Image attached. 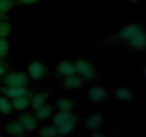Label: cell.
<instances>
[{"mask_svg": "<svg viewBox=\"0 0 146 137\" xmlns=\"http://www.w3.org/2000/svg\"><path fill=\"white\" fill-rule=\"evenodd\" d=\"M28 71L33 79L38 81L46 75L47 70L42 62L36 60L30 63L28 67Z\"/></svg>", "mask_w": 146, "mask_h": 137, "instance_id": "277c9868", "label": "cell"}, {"mask_svg": "<svg viewBox=\"0 0 146 137\" xmlns=\"http://www.w3.org/2000/svg\"><path fill=\"white\" fill-rule=\"evenodd\" d=\"M77 74L85 79L92 81L96 78V72L92 64L84 59H77L74 63Z\"/></svg>", "mask_w": 146, "mask_h": 137, "instance_id": "7a4b0ae2", "label": "cell"}, {"mask_svg": "<svg viewBox=\"0 0 146 137\" xmlns=\"http://www.w3.org/2000/svg\"><path fill=\"white\" fill-rule=\"evenodd\" d=\"M128 44L133 48L136 49H143L145 47L146 44V36L143 29L138 32L133 38L131 39L128 41Z\"/></svg>", "mask_w": 146, "mask_h": 137, "instance_id": "9a60e30c", "label": "cell"}, {"mask_svg": "<svg viewBox=\"0 0 146 137\" xmlns=\"http://www.w3.org/2000/svg\"><path fill=\"white\" fill-rule=\"evenodd\" d=\"M16 4H23V5H31V4H36L41 0H14Z\"/></svg>", "mask_w": 146, "mask_h": 137, "instance_id": "d4e9b609", "label": "cell"}, {"mask_svg": "<svg viewBox=\"0 0 146 137\" xmlns=\"http://www.w3.org/2000/svg\"><path fill=\"white\" fill-rule=\"evenodd\" d=\"M39 136L42 137H54L58 136L56 126H48L44 127L39 131Z\"/></svg>", "mask_w": 146, "mask_h": 137, "instance_id": "ffe728a7", "label": "cell"}, {"mask_svg": "<svg viewBox=\"0 0 146 137\" xmlns=\"http://www.w3.org/2000/svg\"><path fill=\"white\" fill-rule=\"evenodd\" d=\"M93 136H94L100 137V136H104V134H102L101 133H99V131H96V132L93 134Z\"/></svg>", "mask_w": 146, "mask_h": 137, "instance_id": "83f0119b", "label": "cell"}, {"mask_svg": "<svg viewBox=\"0 0 146 137\" xmlns=\"http://www.w3.org/2000/svg\"><path fill=\"white\" fill-rule=\"evenodd\" d=\"M53 106L50 104H44L35 111V117L37 120H44L52 114Z\"/></svg>", "mask_w": 146, "mask_h": 137, "instance_id": "e0dca14e", "label": "cell"}, {"mask_svg": "<svg viewBox=\"0 0 146 137\" xmlns=\"http://www.w3.org/2000/svg\"><path fill=\"white\" fill-rule=\"evenodd\" d=\"M15 4L14 0H0V12L7 14Z\"/></svg>", "mask_w": 146, "mask_h": 137, "instance_id": "603a6c76", "label": "cell"}, {"mask_svg": "<svg viewBox=\"0 0 146 137\" xmlns=\"http://www.w3.org/2000/svg\"><path fill=\"white\" fill-rule=\"evenodd\" d=\"M84 82L82 78L76 74L66 76L63 82V86L66 89H77L82 87Z\"/></svg>", "mask_w": 146, "mask_h": 137, "instance_id": "5bb4252c", "label": "cell"}, {"mask_svg": "<svg viewBox=\"0 0 146 137\" xmlns=\"http://www.w3.org/2000/svg\"><path fill=\"white\" fill-rule=\"evenodd\" d=\"M77 121V116L74 114L73 116L68 121H65L64 123L61 124V125L57 126L58 129V136H64L69 134L72 132L76 127Z\"/></svg>", "mask_w": 146, "mask_h": 137, "instance_id": "30bf717a", "label": "cell"}, {"mask_svg": "<svg viewBox=\"0 0 146 137\" xmlns=\"http://www.w3.org/2000/svg\"><path fill=\"white\" fill-rule=\"evenodd\" d=\"M0 92L5 96L11 98V99L21 96L31 94V91L27 89V87H15V86H4L0 87Z\"/></svg>", "mask_w": 146, "mask_h": 137, "instance_id": "5b68a950", "label": "cell"}, {"mask_svg": "<svg viewBox=\"0 0 146 137\" xmlns=\"http://www.w3.org/2000/svg\"><path fill=\"white\" fill-rule=\"evenodd\" d=\"M104 122V117L101 112H95L90 115L85 121V127L90 130H96L101 128Z\"/></svg>", "mask_w": 146, "mask_h": 137, "instance_id": "ba28073f", "label": "cell"}, {"mask_svg": "<svg viewBox=\"0 0 146 137\" xmlns=\"http://www.w3.org/2000/svg\"><path fill=\"white\" fill-rule=\"evenodd\" d=\"M56 105L59 111H71L74 106V102L71 98H60L57 101Z\"/></svg>", "mask_w": 146, "mask_h": 137, "instance_id": "d6986e66", "label": "cell"}, {"mask_svg": "<svg viewBox=\"0 0 146 137\" xmlns=\"http://www.w3.org/2000/svg\"><path fill=\"white\" fill-rule=\"evenodd\" d=\"M12 31V27L7 20L0 21V37L7 38Z\"/></svg>", "mask_w": 146, "mask_h": 137, "instance_id": "44dd1931", "label": "cell"}, {"mask_svg": "<svg viewBox=\"0 0 146 137\" xmlns=\"http://www.w3.org/2000/svg\"><path fill=\"white\" fill-rule=\"evenodd\" d=\"M128 1H130L131 2H132V3H133V4H135V3L138 2L139 0H128Z\"/></svg>", "mask_w": 146, "mask_h": 137, "instance_id": "f1b7e54d", "label": "cell"}, {"mask_svg": "<svg viewBox=\"0 0 146 137\" xmlns=\"http://www.w3.org/2000/svg\"><path fill=\"white\" fill-rule=\"evenodd\" d=\"M9 44L6 38L0 37V57L4 58L8 54Z\"/></svg>", "mask_w": 146, "mask_h": 137, "instance_id": "cb8c5ba5", "label": "cell"}, {"mask_svg": "<svg viewBox=\"0 0 146 137\" xmlns=\"http://www.w3.org/2000/svg\"><path fill=\"white\" fill-rule=\"evenodd\" d=\"M1 82L7 86L27 87L29 84V78L24 72L16 71L4 75L1 78Z\"/></svg>", "mask_w": 146, "mask_h": 137, "instance_id": "6da1fadb", "label": "cell"}, {"mask_svg": "<svg viewBox=\"0 0 146 137\" xmlns=\"http://www.w3.org/2000/svg\"><path fill=\"white\" fill-rule=\"evenodd\" d=\"M31 96H32V94H29L12 98L11 106H12L13 109H15L17 111H22L27 108L31 104Z\"/></svg>", "mask_w": 146, "mask_h": 137, "instance_id": "7c38bea8", "label": "cell"}, {"mask_svg": "<svg viewBox=\"0 0 146 137\" xmlns=\"http://www.w3.org/2000/svg\"><path fill=\"white\" fill-rule=\"evenodd\" d=\"M5 61L3 60V58H1V57H0V64H1V63H4Z\"/></svg>", "mask_w": 146, "mask_h": 137, "instance_id": "f546056e", "label": "cell"}, {"mask_svg": "<svg viewBox=\"0 0 146 137\" xmlns=\"http://www.w3.org/2000/svg\"><path fill=\"white\" fill-rule=\"evenodd\" d=\"M50 94H51V91L49 90H47V91H43L38 94H34V95L32 94L30 104L31 105L33 109L36 111L38 108L46 104V102L49 97Z\"/></svg>", "mask_w": 146, "mask_h": 137, "instance_id": "9c48e42d", "label": "cell"}, {"mask_svg": "<svg viewBox=\"0 0 146 137\" xmlns=\"http://www.w3.org/2000/svg\"><path fill=\"white\" fill-rule=\"evenodd\" d=\"M19 121L21 123L26 131H34L38 125V120L35 116L31 114H22L19 116Z\"/></svg>", "mask_w": 146, "mask_h": 137, "instance_id": "52a82bcc", "label": "cell"}, {"mask_svg": "<svg viewBox=\"0 0 146 137\" xmlns=\"http://www.w3.org/2000/svg\"><path fill=\"white\" fill-rule=\"evenodd\" d=\"M57 71L60 75L64 76L65 77L77 74L74 64L67 60H64L58 63L57 66Z\"/></svg>", "mask_w": 146, "mask_h": 137, "instance_id": "4fadbf2b", "label": "cell"}, {"mask_svg": "<svg viewBox=\"0 0 146 137\" xmlns=\"http://www.w3.org/2000/svg\"><path fill=\"white\" fill-rule=\"evenodd\" d=\"M13 108L11 103L5 97H0V114H9L11 112Z\"/></svg>", "mask_w": 146, "mask_h": 137, "instance_id": "7402d4cb", "label": "cell"}, {"mask_svg": "<svg viewBox=\"0 0 146 137\" xmlns=\"http://www.w3.org/2000/svg\"><path fill=\"white\" fill-rule=\"evenodd\" d=\"M5 131L7 134L17 137L24 136L26 131L19 121H13L7 124L5 126Z\"/></svg>", "mask_w": 146, "mask_h": 137, "instance_id": "8fae6325", "label": "cell"}, {"mask_svg": "<svg viewBox=\"0 0 146 137\" xmlns=\"http://www.w3.org/2000/svg\"><path fill=\"white\" fill-rule=\"evenodd\" d=\"M88 96L90 101L94 104H98L106 98L107 91L103 87L99 86H93L88 90Z\"/></svg>", "mask_w": 146, "mask_h": 137, "instance_id": "8992f818", "label": "cell"}, {"mask_svg": "<svg viewBox=\"0 0 146 137\" xmlns=\"http://www.w3.org/2000/svg\"><path fill=\"white\" fill-rule=\"evenodd\" d=\"M7 70V66L5 62L0 64V76H2L4 75V74H5Z\"/></svg>", "mask_w": 146, "mask_h": 137, "instance_id": "484cf974", "label": "cell"}, {"mask_svg": "<svg viewBox=\"0 0 146 137\" xmlns=\"http://www.w3.org/2000/svg\"><path fill=\"white\" fill-rule=\"evenodd\" d=\"M142 27L139 24H132L123 27L111 39V41H128L133 38L138 32L142 30Z\"/></svg>", "mask_w": 146, "mask_h": 137, "instance_id": "3957f363", "label": "cell"}, {"mask_svg": "<svg viewBox=\"0 0 146 137\" xmlns=\"http://www.w3.org/2000/svg\"><path fill=\"white\" fill-rule=\"evenodd\" d=\"M74 114L71 113V111H59V112L56 114L53 117V123H54V125L58 126L65 121H68L69 118H71L73 116Z\"/></svg>", "mask_w": 146, "mask_h": 137, "instance_id": "ac0fdd59", "label": "cell"}, {"mask_svg": "<svg viewBox=\"0 0 146 137\" xmlns=\"http://www.w3.org/2000/svg\"><path fill=\"white\" fill-rule=\"evenodd\" d=\"M8 19V17L6 14H2L0 12V21L1 20H7Z\"/></svg>", "mask_w": 146, "mask_h": 137, "instance_id": "4316f807", "label": "cell"}, {"mask_svg": "<svg viewBox=\"0 0 146 137\" xmlns=\"http://www.w3.org/2000/svg\"><path fill=\"white\" fill-rule=\"evenodd\" d=\"M115 95L118 99L123 101H131L134 97L133 91L125 87H118L115 91Z\"/></svg>", "mask_w": 146, "mask_h": 137, "instance_id": "2e32d148", "label": "cell"}]
</instances>
